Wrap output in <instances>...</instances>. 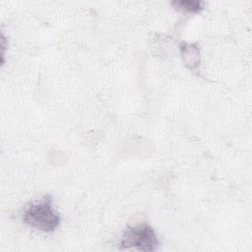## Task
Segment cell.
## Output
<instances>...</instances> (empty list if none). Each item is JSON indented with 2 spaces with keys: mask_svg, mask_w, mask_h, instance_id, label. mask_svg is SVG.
<instances>
[{
  "mask_svg": "<svg viewBox=\"0 0 252 252\" xmlns=\"http://www.w3.org/2000/svg\"><path fill=\"white\" fill-rule=\"evenodd\" d=\"M159 244L154 228L148 223H138L129 226L122 234L119 247L123 250L156 251Z\"/></svg>",
  "mask_w": 252,
  "mask_h": 252,
  "instance_id": "obj_2",
  "label": "cell"
},
{
  "mask_svg": "<svg viewBox=\"0 0 252 252\" xmlns=\"http://www.w3.org/2000/svg\"><path fill=\"white\" fill-rule=\"evenodd\" d=\"M8 44H6V38H5V35L4 33H2V36H1V61H2V64H4V56H5V48L7 47Z\"/></svg>",
  "mask_w": 252,
  "mask_h": 252,
  "instance_id": "obj_5",
  "label": "cell"
},
{
  "mask_svg": "<svg viewBox=\"0 0 252 252\" xmlns=\"http://www.w3.org/2000/svg\"><path fill=\"white\" fill-rule=\"evenodd\" d=\"M23 220L35 229L52 232L60 224V216L53 209L51 198L44 196L41 199L30 202L25 207Z\"/></svg>",
  "mask_w": 252,
  "mask_h": 252,
  "instance_id": "obj_1",
  "label": "cell"
},
{
  "mask_svg": "<svg viewBox=\"0 0 252 252\" xmlns=\"http://www.w3.org/2000/svg\"><path fill=\"white\" fill-rule=\"evenodd\" d=\"M180 52L184 63L190 69H196L200 64V50L197 44L182 42L180 44Z\"/></svg>",
  "mask_w": 252,
  "mask_h": 252,
  "instance_id": "obj_3",
  "label": "cell"
},
{
  "mask_svg": "<svg viewBox=\"0 0 252 252\" xmlns=\"http://www.w3.org/2000/svg\"><path fill=\"white\" fill-rule=\"evenodd\" d=\"M171 5L178 10L190 13H197L204 8V2L200 0H174Z\"/></svg>",
  "mask_w": 252,
  "mask_h": 252,
  "instance_id": "obj_4",
  "label": "cell"
}]
</instances>
